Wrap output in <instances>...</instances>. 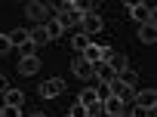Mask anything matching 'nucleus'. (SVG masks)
<instances>
[{
  "label": "nucleus",
  "instance_id": "f257e3e1",
  "mask_svg": "<svg viewBox=\"0 0 157 117\" xmlns=\"http://www.w3.org/2000/svg\"><path fill=\"white\" fill-rule=\"evenodd\" d=\"M126 13H129L139 25H154V3H129Z\"/></svg>",
  "mask_w": 157,
  "mask_h": 117
},
{
  "label": "nucleus",
  "instance_id": "f03ea898",
  "mask_svg": "<svg viewBox=\"0 0 157 117\" xmlns=\"http://www.w3.org/2000/svg\"><path fill=\"white\" fill-rule=\"evenodd\" d=\"M102 28H105V19L102 16H96V13H90V16H83L80 19V34H102Z\"/></svg>",
  "mask_w": 157,
  "mask_h": 117
},
{
  "label": "nucleus",
  "instance_id": "7ed1b4c3",
  "mask_svg": "<svg viewBox=\"0 0 157 117\" xmlns=\"http://www.w3.org/2000/svg\"><path fill=\"white\" fill-rule=\"evenodd\" d=\"M62 92H65V80L62 77H49V80L40 83V96L43 99H59Z\"/></svg>",
  "mask_w": 157,
  "mask_h": 117
},
{
  "label": "nucleus",
  "instance_id": "20e7f679",
  "mask_svg": "<svg viewBox=\"0 0 157 117\" xmlns=\"http://www.w3.org/2000/svg\"><path fill=\"white\" fill-rule=\"evenodd\" d=\"M126 111V105H123V99H117V96H108L105 102H102V114H108V117H117V114H123Z\"/></svg>",
  "mask_w": 157,
  "mask_h": 117
},
{
  "label": "nucleus",
  "instance_id": "39448f33",
  "mask_svg": "<svg viewBox=\"0 0 157 117\" xmlns=\"http://www.w3.org/2000/svg\"><path fill=\"white\" fill-rule=\"evenodd\" d=\"M71 71H74L77 77H80V80H90V77H93V65H90L83 56H74V62H71Z\"/></svg>",
  "mask_w": 157,
  "mask_h": 117
},
{
  "label": "nucleus",
  "instance_id": "423d86ee",
  "mask_svg": "<svg viewBox=\"0 0 157 117\" xmlns=\"http://www.w3.org/2000/svg\"><path fill=\"white\" fill-rule=\"evenodd\" d=\"M25 16L34 19V22H43V19H49V6L46 3H28L25 6Z\"/></svg>",
  "mask_w": 157,
  "mask_h": 117
},
{
  "label": "nucleus",
  "instance_id": "0eeeda50",
  "mask_svg": "<svg viewBox=\"0 0 157 117\" xmlns=\"http://www.w3.org/2000/svg\"><path fill=\"white\" fill-rule=\"evenodd\" d=\"M37 71H40V59H37V56H25V59L19 62V74L31 77V74H37Z\"/></svg>",
  "mask_w": 157,
  "mask_h": 117
},
{
  "label": "nucleus",
  "instance_id": "6e6552de",
  "mask_svg": "<svg viewBox=\"0 0 157 117\" xmlns=\"http://www.w3.org/2000/svg\"><path fill=\"white\" fill-rule=\"evenodd\" d=\"M136 105H142V108H148V111L154 114V108H157V92H154V89L136 92Z\"/></svg>",
  "mask_w": 157,
  "mask_h": 117
},
{
  "label": "nucleus",
  "instance_id": "1a4fd4ad",
  "mask_svg": "<svg viewBox=\"0 0 157 117\" xmlns=\"http://www.w3.org/2000/svg\"><path fill=\"white\" fill-rule=\"evenodd\" d=\"M56 19H59V25H62V31H65V28L80 25V19H83V16L77 13V10H68V13H62V16H56Z\"/></svg>",
  "mask_w": 157,
  "mask_h": 117
},
{
  "label": "nucleus",
  "instance_id": "9d476101",
  "mask_svg": "<svg viewBox=\"0 0 157 117\" xmlns=\"http://www.w3.org/2000/svg\"><path fill=\"white\" fill-rule=\"evenodd\" d=\"M77 102H80V105H99V92L93 89V86H86V89H80V96H77Z\"/></svg>",
  "mask_w": 157,
  "mask_h": 117
},
{
  "label": "nucleus",
  "instance_id": "9b49d317",
  "mask_svg": "<svg viewBox=\"0 0 157 117\" xmlns=\"http://www.w3.org/2000/svg\"><path fill=\"white\" fill-rule=\"evenodd\" d=\"M80 56H83V59H86L90 65H99V62H102V46H96V43H90V46H86V49H83Z\"/></svg>",
  "mask_w": 157,
  "mask_h": 117
},
{
  "label": "nucleus",
  "instance_id": "f8f14e48",
  "mask_svg": "<svg viewBox=\"0 0 157 117\" xmlns=\"http://www.w3.org/2000/svg\"><path fill=\"white\" fill-rule=\"evenodd\" d=\"M139 40L142 43H154L157 40V28L154 25H139Z\"/></svg>",
  "mask_w": 157,
  "mask_h": 117
},
{
  "label": "nucleus",
  "instance_id": "ddd939ff",
  "mask_svg": "<svg viewBox=\"0 0 157 117\" xmlns=\"http://www.w3.org/2000/svg\"><path fill=\"white\" fill-rule=\"evenodd\" d=\"M10 43H13V46H25V43H31V34H28L25 28H16V31L10 34Z\"/></svg>",
  "mask_w": 157,
  "mask_h": 117
},
{
  "label": "nucleus",
  "instance_id": "4468645a",
  "mask_svg": "<svg viewBox=\"0 0 157 117\" xmlns=\"http://www.w3.org/2000/svg\"><path fill=\"white\" fill-rule=\"evenodd\" d=\"M31 43H34V46H43V43H49V34H46V28H43V25H37V28L31 31Z\"/></svg>",
  "mask_w": 157,
  "mask_h": 117
},
{
  "label": "nucleus",
  "instance_id": "2eb2a0df",
  "mask_svg": "<svg viewBox=\"0 0 157 117\" xmlns=\"http://www.w3.org/2000/svg\"><path fill=\"white\" fill-rule=\"evenodd\" d=\"M108 68H111L114 74H120L123 68H129V65H126V56H120V53H114V56L108 59Z\"/></svg>",
  "mask_w": 157,
  "mask_h": 117
},
{
  "label": "nucleus",
  "instance_id": "dca6fc26",
  "mask_svg": "<svg viewBox=\"0 0 157 117\" xmlns=\"http://www.w3.org/2000/svg\"><path fill=\"white\" fill-rule=\"evenodd\" d=\"M22 102H25V96H22V89H6V96H3V105H19L22 108Z\"/></svg>",
  "mask_w": 157,
  "mask_h": 117
},
{
  "label": "nucleus",
  "instance_id": "f3484780",
  "mask_svg": "<svg viewBox=\"0 0 157 117\" xmlns=\"http://www.w3.org/2000/svg\"><path fill=\"white\" fill-rule=\"evenodd\" d=\"M117 80H120L123 86H136V80H139V74H136L132 68H123V71L117 74Z\"/></svg>",
  "mask_w": 157,
  "mask_h": 117
},
{
  "label": "nucleus",
  "instance_id": "a211bd4d",
  "mask_svg": "<svg viewBox=\"0 0 157 117\" xmlns=\"http://www.w3.org/2000/svg\"><path fill=\"white\" fill-rule=\"evenodd\" d=\"M43 28H46V34H49V40H56V37H62V25H59V19H49V22H46Z\"/></svg>",
  "mask_w": 157,
  "mask_h": 117
},
{
  "label": "nucleus",
  "instance_id": "6ab92c4d",
  "mask_svg": "<svg viewBox=\"0 0 157 117\" xmlns=\"http://www.w3.org/2000/svg\"><path fill=\"white\" fill-rule=\"evenodd\" d=\"M71 46H74V53H83V49L90 46V37H86V34H74V40H71Z\"/></svg>",
  "mask_w": 157,
  "mask_h": 117
},
{
  "label": "nucleus",
  "instance_id": "aec40b11",
  "mask_svg": "<svg viewBox=\"0 0 157 117\" xmlns=\"http://www.w3.org/2000/svg\"><path fill=\"white\" fill-rule=\"evenodd\" d=\"M68 117H90V108H86V105H80V102H74V105H71V111H68Z\"/></svg>",
  "mask_w": 157,
  "mask_h": 117
},
{
  "label": "nucleus",
  "instance_id": "412c9836",
  "mask_svg": "<svg viewBox=\"0 0 157 117\" xmlns=\"http://www.w3.org/2000/svg\"><path fill=\"white\" fill-rule=\"evenodd\" d=\"M3 117H22V108L19 105H3Z\"/></svg>",
  "mask_w": 157,
  "mask_h": 117
},
{
  "label": "nucleus",
  "instance_id": "4be33fe9",
  "mask_svg": "<svg viewBox=\"0 0 157 117\" xmlns=\"http://www.w3.org/2000/svg\"><path fill=\"white\" fill-rule=\"evenodd\" d=\"M129 117H151V111L148 108H142V105H132V111H126Z\"/></svg>",
  "mask_w": 157,
  "mask_h": 117
},
{
  "label": "nucleus",
  "instance_id": "5701e85b",
  "mask_svg": "<svg viewBox=\"0 0 157 117\" xmlns=\"http://www.w3.org/2000/svg\"><path fill=\"white\" fill-rule=\"evenodd\" d=\"M13 43H10V34H0V53H10Z\"/></svg>",
  "mask_w": 157,
  "mask_h": 117
},
{
  "label": "nucleus",
  "instance_id": "b1692460",
  "mask_svg": "<svg viewBox=\"0 0 157 117\" xmlns=\"http://www.w3.org/2000/svg\"><path fill=\"white\" fill-rule=\"evenodd\" d=\"M96 92H99V102H105V99L111 96V89H108V83H99V89H96Z\"/></svg>",
  "mask_w": 157,
  "mask_h": 117
},
{
  "label": "nucleus",
  "instance_id": "393cba45",
  "mask_svg": "<svg viewBox=\"0 0 157 117\" xmlns=\"http://www.w3.org/2000/svg\"><path fill=\"white\" fill-rule=\"evenodd\" d=\"M19 53H22V59H25V56H34V43H25V46H19Z\"/></svg>",
  "mask_w": 157,
  "mask_h": 117
},
{
  "label": "nucleus",
  "instance_id": "a878e982",
  "mask_svg": "<svg viewBox=\"0 0 157 117\" xmlns=\"http://www.w3.org/2000/svg\"><path fill=\"white\" fill-rule=\"evenodd\" d=\"M111 56H114V49H111V46H102V62H108Z\"/></svg>",
  "mask_w": 157,
  "mask_h": 117
},
{
  "label": "nucleus",
  "instance_id": "bb28decb",
  "mask_svg": "<svg viewBox=\"0 0 157 117\" xmlns=\"http://www.w3.org/2000/svg\"><path fill=\"white\" fill-rule=\"evenodd\" d=\"M6 89H10V80H6L3 74H0V92H6Z\"/></svg>",
  "mask_w": 157,
  "mask_h": 117
},
{
  "label": "nucleus",
  "instance_id": "cd10ccee",
  "mask_svg": "<svg viewBox=\"0 0 157 117\" xmlns=\"http://www.w3.org/2000/svg\"><path fill=\"white\" fill-rule=\"evenodd\" d=\"M31 117H46V114H43V111H34V114H31Z\"/></svg>",
  "mask_w": 157,
  "mask_h": 117
},
{
  "label": "nucleus",
  "instance_id": "c85d7f7f",
  "mask_svg": "<svg viewBox=\"0 0 157 117\" xmlns=\"http://www.w3.org/2000/svg\"><path fill=\"white\" fill-rule=\"evenodd\" d=\"M117 117H129V114H126V111H123V114H117Z\"/></svg>",
  "mask_w": 157,
  "mask_h": 117
},
{
  "label": "nucleus",
  "instance_id": "c756f323",
  "mask_svg": "<svg viewBox=\"0 0 157 117\" xmlns=\"http://www.w3.org/2000/svg\"><path fill=\"white\" fill-rule=\"evenodd\" d=\"M0 117H3V105H0Z\"/></svg>",
  "mask_w": 157,
  "mask_h": 117
}]
</instances>
